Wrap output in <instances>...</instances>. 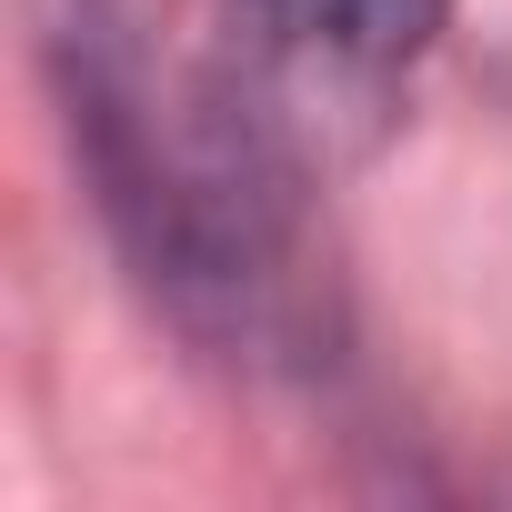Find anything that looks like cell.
Instances as JSON below:
<instances>
[{
  "label": "cell",
  "mask_w": 512,
  "mask_h": 512,
  "mask_svg": "<svg viewBox=\"0 0 512 512\" xmlns=\"http://www.w3.org/2000/svg\"><path fill=\"white\" fill-rule=\"evenodd\" d=\"M442 31L452 0H221V71L312 171H332L392 121V91Z\"/></svg>",
  "instance_id": "2"
},
{
  "label": "cell",
  "mask_w": 512,
  "mask_h": 512,
  "mask_svg": "<svg viewBox=\"0 0 512 512\" xmlns=\"http://www.w3.org/2000/svg\"><path fill=\"white\" fill-rule=\"evenodd\" d=\"M61 81L131 272L221 352H302L322 332V282L302 241L312 161L221 71V51L171 71L141 51V31L81 11L61 31Z\"/></svg>",
  "instance_id": "1"
}]
</instances>
